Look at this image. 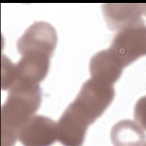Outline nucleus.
<instances>
[{
  "label": "nucleus",
  "mask_w": 146,
  "mask_h": 146,
  "mask_svg": "<svg viewBox=\"0 0 146 146\" xmlns=\"http://www.w3.org/2000/svg\"><path fill=\"white\" fill-rule=\"evenodd\" d=\"M114 96L112 84L91 78L84 83L76 99L68 107L90 125L103 113Z\"/></svg>",
  "instance_id": "2"
},
{
  "label": "nucleus",
  "mask_w": 146,
  "mask_h": 146,
  "mask_svg": "<svg viewBox=\"0 0 146 146\" xmlns=\"http://www.w3.org/2000/svg\"><path fill=\"white\" fill-rule=\"evenodd\" d=\"M88 126L67 107L57 123L58 140L64 145H80Z\"/></svg>",
  "instance_id": "7"
},
{
  "label": "nucleus",
  "mask_w": 146,
  "mask_h": 146,
  "mask_svg": "<svg viewBox=\"0 0 146 146\" xmlns=\"http://www.w3.org/2000/svg\"><path fill=\"white\" fill-rule=\"evenodd\" d=\"M58 38L54 28L45 22L31 25L18 40L17 47L22 56L34 55L50 58L56 47Z\"/></svg>",
  "instance_id": "4"
},
{
  "label": "nucleus",
  "mask_w": 146,
  "mask_h": 146,
  "mask_svg": "<svg viewBox=\"0 0 146 146\" xmlns=\"http://www.w3.org/2000/svg\"><path fill=\"white\" fill-rule=\"evenodd\" d=\"M1 59V88L7 90L18 80L16 65L5 56H2Z\"/></svg>",
  "instance_id": "11"
},
{
  "label": "nucleus",
  "mask_w": 146,
  "mask_h": 146,
  "mask_svg": "<svg viewBox=\"0 0 146 146\" xmlns=\"http://www.w3.org/2000/svg\"><path fill=\"white\" fill-rule=\"evenodd\" d=\"M91 78L113 84L120 76L123 67L112 56L109 49L95 54L90 62Z\"/></svg>",
  "instance_id": "8"
},
{
  "label": "nucleus",
  "mask_w": 146,
  "mask_h": 146,
  "mask_svg": "<svg viewBox=\"0 0 146 146\" xmlns=\"http://www.w3.org/2000/svg\"><path fill=\"white\" fill-rule=\"evenodd\" d=\"M144 128L136 122L130 120L117 123L111 131V139L115 145H145Z\"/></svg>",
  "instance_id": "10"
},
{
  "label": "nucleus",
  "mask_w": 146,
  "mask_h": 146,
  "mask_svg": "<svg viewBox=\"0 0 146 146\" xmlns=\"http://www.w3.org/2000/svg\"><path fill=\"white\" fill-rule=\"evenodd\" d=\"M103 13L109 29L120 30L141 20L145 5L141 3H106Z\"/></svg>",
  "instance_id": "6"
},
{
  "label": "nucleus",
  "mask_w": 146,
  "mask_h": 146,
  "mask_svg": "<svg viewBox=\"0 0 146 146\" xmlns=\"http://www.w3.org/2000/svg\"><path fill=\"white\" fill-rule=\"evenodd\" d=\"M50 66V58L25 55L16 65L17 80L38 84L47 75Z\"/></svg>",
  "instance_id": "9"
},
{
  "label": "nucleus",
  "mask_w": 146,
  "mask_h": 146,
  "mask_svg": "<svg viewBox=\"0 0 146 146\" xmlns=\"http://www.w3.org/2000/svg\"><path fill=\"white\" fill-rule=\"evenodd\" d=\"M41 93L38 84L17 80L9 89L1 110V145L11 146L18 139L23 124L39 109Z\"/></svg>",
  "instance_id": "1"
},
{
  "label": "nucleus",
  "mask_w": 146,
  "mask_h": 146,
  "mask_svg": "<svg viewBox=\"0 0 146 146\" xmlns=\"http://www.w3.org/2000/svg\"><path fill=\"white\" fill-rule=\"evenodd\" d=\"M109 50L123 68L144 55L146 29L144 21L119 30L114 36Z\"/></svg>",
  "instance_id": "3"
},
{
  "label": "nucleus",
  "mask_w": 146,
  "mask_h": 146,
  "mask_svg": "<svg viewBox=\"0 0 146 146\" xmlns=\"http://www.w3.org/2000/svg\"><path fill=\"white\" fill-rule=\"evenodd\" d=\"M18 139L26 146H47L58 139L57 123L44 116H33L21 127Z\"/></svg>",
  "instance_id": "5"
}]
</instances>
